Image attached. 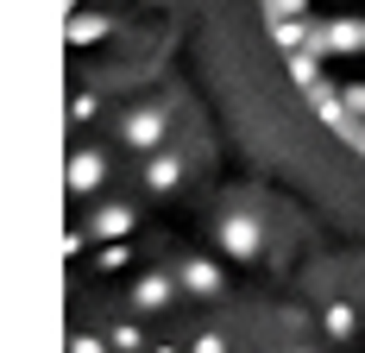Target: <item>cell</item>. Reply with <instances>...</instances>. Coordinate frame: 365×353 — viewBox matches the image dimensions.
<instances>
[{"label":"cell","instance_id":"cell-1","mask_svg":"<svg viewBox=\"0 0 365 353\" xmlns=\"http://www.w3.org/2000/svg\"><path fill=\"white\" fill-rule=\"evenodd\" d=\"M120 145H126V151H139V158L164 151V145H170V107H164V101L133 107V114L120 120Z\"/></svg>","mask_w":365,"mask_h":353},{"label":"cell","instance_id":"cell-9","mask_svg":"<svg viewBox=\"0 0 365 353\" xmlns=\"http://www.w3.org/2000/svg\"><path fill=\"white\" fill-rule=\"evenodd\" d=\"M139 183H145V196H170V189L182 183V158L170 151V145H164V151H151L145 164H139Z\"/></svg>","mask_w":365,"mask_h":353},{"label":"cell","instance_id":"cell-19","mask_svg":"<svg viewBox=\"0 0 365 353\" xmlns=\"http://www.w3.org/2000/svg\"><path fill=\"white\" fill-rule=\"evenodd\" d=\"M70 353H113L108 334H70Z\"/></svg>","mask_w":365,"mask_h":353},{"label":"cell","instance_id":"cell-5","mask_svg":"<svg viewBox=\"0 0 365 353\" xmlns=\"http://www.w3.org/2000/svg\"><path fill=\"white\" fill-rule=\"evenodd\" d=\"M177 297H182L177 272H139V278L126 284V303H133L139 316H158V309H170Z\"/></svg>","mask_w":365,"mask_h":353},{"label":"cell","instance_id":"cell-21","mask_svg":"<svg viewBox=\"0 0 365 353\" xmlns=\"http://www.w3.org/2000/svg\"><path fill=\"white\" fill-rule=\"evenodd\" d=\"M151 353H182V347H177V341H151Z\"/></svg>","mask_w":365,"mask_h":353},{"label":"cell","instance_id":"cell-15","mask_svg":"<svg viewBox=\"0 0 365 353\" xmlns=\"http://www.w3.org/2000/svg\"><path fill=\"white\" fill-rule=\"evenodd\" d=\"M95 114H101V95H95V89H82V95H70V126H88Z\"/></svg>","mask_w":365,"mask_h":353},{"label":"cell","instance_id":"cell-17","mask_svg":"<svg viewBox=\"0 0 365 353\" xmlns=\"http://www.w3.org/2000/svg\"><path fill=\"white\" fill-rule=\"evenodd\" d=\"M189 353H227V334H220V328H202V334L189 341Z\"/></svg>","mask_w":365,"mask_h":353},{"label":"cell","instance_id":"cell-7","mask_svg":"<svg viewBox=\"0 0 365 353\" xmlns=\"http://www.w3.org/2000/svg\"><path fill=\"white\" fill-rule=\"evenodd\" d=\"M101 183H108V158H101L95 145H76L70 164H63V189H70V196H95Z\"/></svg>","mask_w":365,"mask_h":353},{"label":"cell","instance_id":"cell-22","mask_svg":"<svg viewBox=\"0 0 365 353\" xmlns=\"http://www.w3.org/2000/svg\"><path fill=\"white\" fill-rule=\"evenodd\" d=\"M353 151H359V158H365V126H359V139H353Z\"/></svg>","mask_w":365,"mask_h":353},{"label":"cell","instance_id":"cell-11","mask_svg":"<svg viewBox=\"0 0 365 353\" xmlns=\"http://www.w3.org/2000/svg\"><path fill=\"white\" fill-rule=\"evenodd\" d=\"M322 328H328V341H359V309L353 303H322Z\"/></svg>","mask_w":365,"mask_h":353},{"label":"cell","instance_id":"cell-12","mask_svg":"<svg viewBox=\"0 0 365 353\" xmlns=\"http://www.w3.org/2000/svg\"><path fill=\"white\" fill-rule=\"evenodd\" d=\"M264 32H271V44L290 57V51H302V44L315 38V26H309V19H277V26H264Z\"/></svg>","mask_w":365,"mask_h":353},{"label":"cell","instance_id":"cell-23","mask_svg":"<svg viewBox=\"0 0 365 353\" xmlns=\"http://www.w3.org/2000/svg\"><path fill=\"white\" fill-rule=\"evenodd\" d=\"M290 353H315V347H290Z\"/></svg>","mask_w":365,"mask_h":353},{"label":"cell","instance_id":"cell-3","mask_svg":"<svg viewBox=\"0 0 365 353\" xmlns=\"http://www.w3.org/2000/svg\"><path fill=\"white\" fill-rule=\"evenodd\" d=\"M302 51H315L322 64H328V57H359V51H365V19H353V13L322 19V26H315V38H309Z\"/></svg>","mask_w":365,"mask_h":353},{"label":"cell","instance_id":"cell-10","mask_svg":"<svg viewBox=\"0 0 365 353\" xmlns=\"http://www.w3.org/2000/svg\"><path fill=\"white\" fill-rule=\"evenodd\" d=\"M284 70H290V82L302 89V95H322V89H328V64H322L315 51H290Z\"/></svg>","mask_w":365,"mask_h":353},{"label":"cell","instance_id":"cell-20","mask_svg":"<svg viewBox=\"0 0 365 353\" xmlns=\"http://www.w3.org/2000/svg\"><path fill=\"white\" fill-rule=\"evenodd\" d=\"M82 247H88V227H70V234H63V259H76Z\"/></svg>","mask_w":365,"mask_h":353},{"label":"cell","instance_id":"cell-16","mask_svg":"<svg viewBox=\"0 0 365 353\" xmlns=\"http://www.w3.org/2000/svg\"><path fill=\"white\" fill-rule=\"evenodd\" d=\"M264 6V26H277V19H302L309 13V0H258Z\"/></svg>","mask_w":365,"mask_h":353},{"label":"cell","instance_id":"cell-13","mask_svg":"<svg viewBox=\"0 0 365 353\" xmlns=\"http://www.w3.org/2000/svg\"><path fill=\"white\" fill-rule=\"evenodd\" d=\"M108 347L113 353H151V334L139 328V322H113V328H108Z\"/></svg>","mask_w":365,"mask_h":353},{"label":"cell","instance_id":"cell-6","mask_svg":"<svg viewBox=\"0 0 365 353\" xmlns=\"http://www.w3.org/2000/svg\"><path fill=\"white\" fill-rule=\"evenodd\" d=\"M82 227H88V240H95V247H113V240H133L139 209H133V202H101V209L88 214Z\"/></svg>","mask_w":365,"mask_h":353},{"label":"cell","instance_id":"cell-8","mask_svg":"<svg viewBox=\"0 0 365 353\" xmlns=\"http://www.w3.org/2000/svg\"><path fill=\"white\" fill-rule=\"evenodd\" d=\"M108 38H113L108 13H70V19H63V44H70V51H95V44H108Z\"/></svg>","mask_w":365,"mask_h":353},{"label":"cell","instance_id":"cell-14","mask_svg":"<svg viewBox=\"0 0 365 353\" xmlns=\"http://www.w3.org/2000/svg\"><path fill=\"white\" fill-rule=\"evenodd\" d=\"M126 265H133V240H113L95 252V272H126Z\"/></svg>","mask_w":365,"mask_h":353},{"label":"cell","instance_id":"cell-2","mask_svg":"<svg viewBox=\"0 0 365 353\" xmlns=\"http://www.w3.org/2000/svg\"><path fill=\"white\" fill-rule=\"evenodd\" d=\"M215 247L233 259V265H252V259H264V221L246 209H227L215 227Z\"/></svg>","mask_w":365,"mask_h":353},{"label":"cell","instance_id":"cell-18","mask_svg":"<svg viewBox=\"0 0 365 353\" xmlns=\"http://www.w3.org/2000/svg\"><path fill=\"white\" fill-rule=\"evenodd\" d=\"M340 101L353 107V120H365V82H340Z\"/></svg>","mask_w":365,"mask_h":353},{"label":"cell","instance_id":"cell-4","mask_svg":"<svg viewBox=\"0 0 365 353\" xmlns=\"http://www.w3.org/2000/svg\"><path fill=\"white\" fill-rule=\"evenodd\" d=\"M177 284H182V297L215 303V297H227V265L208 259V252H189V259H177Z\"/></svg>","mask_w":365,"mask_h":353}]
</instances>
